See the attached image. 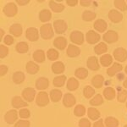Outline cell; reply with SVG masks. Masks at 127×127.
<instances>
[{
	"label": "cell",
	"instance_id": "7c38bea8",
	"mask_svg": "<svg viewBox=\"0 0 127 127\" xmlns=\"http://www.w3.org/2000/svg\"><path fill=\"white\" fill-rule=\"evenodd\" d=\"M108 19L113 23H120L123 20V15L116 9H111L108 12Z\"/></svg>",
	"mask_w": 127,
	"mask_h": 127
},
{
	"label": "cell",
	"instance_id": "7402d4cb",
	"mask_svg": "<svg viewBox=\"0 0 127 127\" xmlns=\"http://www.w3.org/2000/svg\"><path fill=\"white\" fill-rule=\"evenodd\" d=\"M92 85L95 88H97V89H100L103 86L104 83V78L102 75H96L92 78Z\"/></svg>",
	"mask_w": 127,
	"mask_h": 127
},
{
	"label": "cell",
	"instance_id": "9c48e42d",
	"mask_svg": "<svg viewBox=\"0 0 127 127\" xmlns=\"http://www.w3.org/2000/svg\"><path fill=\"white\" fill-rule=\"evenodd\" d=\"M86 40L89 44H95L100 41V34L93 30H90L86 34Z\"/></svg>",
	"mask_w": 127,
	"mask_h": 127
},
{
	"label": "cell",
	"instance_id": "ee69618b",
	"mask_svg": "<svg viewBox=\"0 0 127 127\" xmlns=\"http://www.w3.org/2000/svg\"><path fill=\"white\" fill-rule=\"evenodd\" d=\"M114 3L116 9H118L120 11H126L127 10V3L124 0H115Z\"/></svg>",
	"mask_w": 127,
	"mask_h": 127
},
{
	"label": "cell",
	"instance_id": "74e56055",
	"mask_svg": "<svg viewBox=\"0 0 127 127\" xmlns=\"http://www.w3.org/2000/svg\"><path fill=\"white\" fill-rule=\"evenodd\" d=\"M104 124H105L106 127H118L119 120L114 117L108 116L104 120Z\"/></svg>",
	"mask_w": 127,
	"mask_h": 127
},
{
	"label": "cell",
	"instance_id": "6da1fadb",
	"mask_svg": "<svg viewBox=\"0 0 127 127\" xmlns=\"http://www.w3.org/2000/svg\"><path fill=\"white\" fill-rule=\"evenodd\" d=\"M40 34H41V36H42L44 40L51 39L54 35L52 25L49 23L42 25L40 27Z\"/></svg>",
	"mask_w": 127,
	"mask_h": 127
},
{
	"label": "cell",
	"instance_id": "e0dca14e",
	"mask_svg": "<svg viewBox=\"0 0 127 127\" xmlns=\"http://www.w3.org/2000/svg\"><path fill=\"white\" fill-rule=\"evenodd\" d=\"M122 69H123L122 65L120 64V63L115 62V63H114V64H113L112 66H110L109 68L107 69V74H108V76L113 77V76H114L117 73L120 72Z\"/></svg>",
	"mask_w": 127,
	"mask_h": 127
},
{
	"label": "cell",
	"instance_id": "f6af8a7d",
	"mask_svg": "<svg viewBox=\"0 0 127 127\" xmlns=\"http://www.w3.org/2000/svg\"><path fill=\"white\" fill-rule=\"evenodd\" d=\"M119 103H125L127 100V90H121L117 95Z\"/></svg>",
	"mask_w": 127,
	"mask_h": 127
},
{
	"label": "cell",
	"instance_id": "ba28073f",
	"mask_svg": "<svg viewBox=\"0 0 127 127\" xmlns=\"http://www.w3.org/2000/svg\"><path fill=\"white\" fill-rule=\"evenodd\" d=\"M54 27L57 34H63L66 32L68 26L64 20H57L54 22Z\"/></svg>",
	"mask_w": 127,
	"mask_h": 127
},
{
	"label": "cell",
	"instance_id": "60d3db41",
	"mask_svg": "<svg viewBox=\"0 0 127 127\" xmlns=\"http://www.w3.org/2000/svg\"><path fill=\"white\" fill-rule=\"evenodd\" d=\"M47 57H48V59H49V60L55 61L59 59V53L56 50V49L50 48V49H48V52H47Z\"/></svg>",
	"mask_w": 127,
	"mask_h": 127
},
{
	"label": "cell",
	"instance_id": "3957f363",
	"mask_svg": "<svg viewBox=\"0 0 127 127\" xmlns=\"http://www.w3.org/2000/svg\"><path fill=\"white\" fill-rule=\"evenodd\" d=\"M3 12L7 17H13V16L16 15V14H17V12H18L17 5H16L15 3H13V2L8 3L7 4L3 7Z\"/></svg>",
	"mask_w": 127,
	"mask_h": 127
},
{
	"label": "cell",
	"instance_id": "b9f144b4",
	"mask_svg": "<svg viewBox=\"0 0 127 127\" xmlns=\"http://www.w3.org/2000/svg\"><path fill=\"white\" fill-rule=\"evenodd\" d=\"M74 114L76 117H82L86 114V108L84 107L82 104H78L75 106V109H74Z\"/></svg>",
	"mask_w": 127,
	"mask_h": 127
},
{
	"label": "cell",
	"instance_id": "52a82bcc",
	"mask_svg": "<svg viewBox=\"0 0 127 127\" xmlns=\"http://www.w3.org/2000/svg\"><path fill=\"white\" fill-rule=\"evenodd\" d=\"M21 95L26 102H32L36 97V90L32 87H26L22 91Z\"/></svg>",
	"mask_w": 127,
	"mask_h": 127
},
{
	"label": "cell",
	"instance_id": "4316f807",
	"mask_svg": "<svg viewBox=\"0 0 127 127\" xmlns=\"http://www.w3.org/2000/svg\"><path fill=\"white\" fill-rule=\"evenodd\" d=\"M62 92L59 89H53L51 90L50 93H49V97H50V100L54 103H57L59 100L62 98Z\"/></svg>",
	"mask_w": 127,
	"mask_h": 127
},
{
	"label": "cell",
	"instance_id": "7dc6e473",
	"mask_svg": "<svg viewBox=\"0 0 127 127\" xmlns=\"http://www.w3.org/2000/svg\"><path fill=\"white\" fill-rule=\"evenodd\" d=\"M9 54V48L4 45H0V58L3 59Z\"/></svg>",
	"mask_w": 127,
	"mask_h": 127
},
{
	"label": "cell",
	"instance_id": "4dcf8cb0",
	"mask_svg": "<svg viewBox=\"0 0 127 127\" xmlns=\"http://www.w3.org/2000/svg\"><path fill=\"white\" fill-rule=\"evenodd\" d=\"M52 18V13L49 9H42L39 13V20L42 22H48Z\"/></svg>",
	"mask_w": 127,
	"mask_h": 127
},
{
	"label": "cell",
	"instance_id": "6f0895ef",
	"mask_svg": "<svg viewBox=\"0 0 127 127\" xmlns=\"http://www.w3.org/2000/svg\"><path fill=\"white\" fill-rule=\"evenodd\" d=\"M0 32H1V35H0V38H1V39H3V35H4V30L1 28V30H0Z\"/></svg>",
	"mask_w": 127,
	"mask_h": 127
},
{
	"label": "cell",
	"instance_id": "f35d334b",
	"mask_svg": "<svg viewBox=\"0 0 127 127\" xmlns=\"http://www.w3.org/2000/svg\"><path fill=\"white\" fill-rule=\"evenodd\" d=\"M96 16V13L94 12H92V11H89V10H86V11L83 12L82 14V20L84 21H87V22H90V21H93V20L95 19Z\"/></svg>",
	"mask_w": 127,
	"mask_h": 127
},
{
	"label": "cell",
	"instance_id": "8d00e7d4",
	"mask_svg": "<svg viewBox=\"0 0 127 127\" xmlns=\"http://www.w3.org/2000/svg\"><path fill=\"white\" fill-rule=\"evenodd\" d=\"M25 79H26V75L21 71H16L13 75V81L15 84H21L24 82Z\"/></svg>",
	"mask_w": 127,
	"mask_h": 127
},
{
	"label": "cell",
	"instance_id": "44dd1931",
	"mask_svg": "<svg viewBox=\"0 0 127 127\" xmlns=\"http://www.w3.org/2000/svg\"><path fill=\"white\" fill-rule=\"evenodd\" d=\"M51 69H52L53 73L56 74V75H60V74L64 73V69H65V66L63 62H61V61H57V62H54L52 64Z\"/></svg>",
	"mask_w": 127,
	"mask_h": 127
},
{
	"label": "cell",
	"instance_id": "8fae6325",
	"mask_svg": "<svg viewBox=\"0 0 127 127\" xmlns=\"http://www.w3.org/2000/svg\"><path fill=\"white\" fill-rule=\"evenodd\" d=\"M26 36L31 42H36L38 40V38H39V32H38V30L36 28L30 27L26 30Z\"/></svg>",
	"mask_w": 127,
	"mask_h": 127
},
{
	"label": "cell",
	"instance_id": "cb8c5ba5",
	"mask_svg": "<svg viewBox=\"0 0 127 127\" xmlns=\"http://www.w3.org/2000/svg\"><path fill=\"white\" fill-rule=\"evenodd\" d=\"M26 69L28 74H30V75H36L39 71L40 68L38 66V64H36L33 61H29V62L26 64Z\"/></svg>",
	"mask_w": 127,
	"mask_h": 127
},
{
	"label": "cell",
	"instance_id": "ab89813d",
	"mask_svg": "<svg viewBox=\"0 0 127 127\" xmlns=\"http://www.w3.org/2000/svg\"><path fill=\"white\" fill-rule=\"evenodd\" d=\"M90 104L93 107H96V106H99L101 104L103 103V97L101 94H97L93 98H92L90 100Z\"/></svg>",
	"mask_w": 127,
	"mask_h": 127
},
{
	"label": "cell",
	"instance_id": "5b68a950",
	"mask_svg": "<svg viewBox=\"0 0 127 127\" xmlns=\"http://www.w3.org/2000/svg\"><path fill=\"white\" fill-rule=\"evenodd\" d=\"M118 38H119L118 33L115 32V31H113V30L108 31V32H105L103 36V41L108 44H112V43L116 42L118 41Z\"/></svg>",
	"mask_w": 127,
	"mask_h": 127
},
{
	"label": "cell",
	"instance_id": "ffe728a7",
	"mask_svg": "<svg viewBox=\"0 0 127 127\" xmlns=\"http://www.w3.org/2000/svg\"><path fill=\"white\" fill-rule=\"evenodd\" d=\"M93 26H94V29L97 31L98 32H105L108 28V24L104 20L99 19L94 22Z\"/></svg>",
	"mask_w": 127,
	"mask_h": 127
},
{
	"label": "cell",
	"instance_id": "7bdbcfd3",
	"mask_svg": "<svg viewBox=\"0 0 127 127\" xmlns=\"http://www.w3.org/2000/svg\"><path fill=\"white\" fill-rule=\"evenodd\" d=\"M95 94V90L93 87H90V86H87L84 87L83 89V95L86 98H91L93 97V95Z\"/></svg>",
	"mask_w": 127,
	"mask_h": 127
},
{
	"label": "cell",
	"instance_id": "681fc988",
	"mask_svg": "<svg viewBox=\"0 0 127 127\" xmlns=\"http://www.w3.org/2000/svg\"><path fill=\"white\" fill-rule=\"evenodd\" d=\"M79 127H92V124L87 118H82L79 121Z\"/></svg>",
	"mask_w": 127,
	"mask_h": 127
},
{
	"label": "cell",
	"instance_id": "9a60e30c",
	"mask_svg": "<svg viewBox=\"0 0 127 127\" xmlns=\"http://www.w3.org/2000/svg\"><path fill=\"white\" fill-rule=\"evenodd\" d=\"M67 44H68V42H67V39L64 36H58L56 37L54 41V46L59 50H64L66 48Z\"/></svg>",
	"mask_w": 127,
	"mask_h": 127
},
{
	"label": "cell",
	"instance_id": "d4e9b609",
	"mask_svg": "<svg viewBox=\"0 0 127 127\" xmlns=\"http://www.w3.org/2000/svg\"><path fill=\"white\" fill-rule=\"evenodd\" d=\"M46 59L45 52L42 49H37L33 53V59L36 63H43Z\"/></svg>",
	"mask_w": 127,
	"mask_h": 127
},
{
	"label": "cell",
	"instance_id": "f546056e",
	"mask_svg": "<svg viewBox=\"0 0 127 127\" xmlns=\"http://www.w3.org/2000/svg\"><path fill=\"white\" fill-rule=\"evenodd\" d=\"M79 85V81L74 77H71L67 81V89L69 91H75L76 89H78Z\"/></svg>",
	"mask_w": 127,
	"mask_h": 127
},
{
	"label": "cell",
	"instance_id": "f907efd6",
	"mask_svg": "<svg viewBox=\"0 0 127 127\" xmlns=\"http://www.w3.org/2000/svg\"><path fill=\"white\" fill-rule=\"evenodd\" d=\"M14 42H15V39L11 35H7L3 38V42L6 45H12L14 43Z\"/></svg>",
	"mask_w": 127,
	"mask_h": 127
},
{
	"label": "cell",
	"instance_id": "4fadbf2b",
	"mask_svg": "<svg viewBox=\"0 0 127 127\" xmlns=\"http://www.w3.org/2000/svg\"><path fill=\"white\" fill-rule=\"evenodd\" d=\"M75 103H76V100H75V97L73 94L71 93L64 94V96L63 97V104L64 107L71 108L75 105Z\"/></svg>",
	"mask_w": 127,
	"mask_h": 127
},
{
	"label": "cell",
	"instance_id": "f5cc1de1",
	"mask_svg": "<svg viewBox=\"0 0 127 127\" xmlns=\"http://www.w3.org/2000/svg\"><path fill=\"white\" fill-rule=\"evenodd\" d=\"M93 127H105L103 124V120L100 119L99 120H97L95 123L93 124Z\"/></svg>",
	"mask_w": 127,
	"mask_h": 127
},
{
	"label": "cell",
	"instance_id": "f1b7e54d",
	"mask_svg": "<svg viewBox=\"0 0 127 127\" xmlns=\"http://www.w3.org/2000/svg\"><path fill=\"white\" fill-rule=\"evenodd\" d=\"M87 115L90 120H97L100 118V116H101V114H100L99 110L97 109V108L91 107L87 109Z\"/></svg>",
	"mask_w": 127,
	"mask_h": 127
},
{
	"label": "cell",
	"instance_id": "8992f818",
	"mask_svg": "<svg viewBox=\"0 0 127 127\" xmlns=\"http://www.w3.org/2000/svg\"><path fill=\"white\" fill-rule=\"evenodd\" d=\"M114 58L118 62H125L127 59V50L124 48H118L114 51Z\"/></svg>",
	"mask_w": 127,
	"mask_h": 127
},
{
	"label": "cell",
	"instance_id": "9f6ffc18",
	"mask_svg": "<svg viewBox=\"0 0 127 127\" xmlns=\"http://www.w3.org/2000/svg\"><path fill=\"white\" fill-rule=\"evenodd\" d=\"M16 3H18L19 5L20 6H24V5H26L29 3V0H16Z\"/></svg>",
	"mask_w": 127,
	"mask_h": 127
},
{
	"label": "cell",
	"instance_id": "bcb514c9",
	"mask_svg": "<svg viewBox=\"0 0 127 127\" xmlns=\"http://www.w3.org/2000/svg\"><path fill=\"white\" fill-rule=\"evenodd\" d=\"M19 115L21 119H28L31 116V112L28 108H21L19 112Z\"/></svg>",
	"mask_w": 127,
	"mask_h": 127
},
{
	"label": "cell",
	"instance_id": "d6986e66",
	"mask_svg": "<svg viewBox=\"0 0 127 127\" xmlns=\"http://www.w3.org/2000/svg\"><path fill=\"white\" fill-rule=\"evenodd\" d=\"M66 53L69 58H75V57L79 56L81 54V49H80L79 47L75 46L73 44H69L68 45Z\"/></svg>",
	"mask_w": 127,
	"mask_h": 127
},
{
	"label": "cell",
	"instance_id": "7a4b0ae2",
	"mask_svg": "<svg viewBox=\"0 0 127 127\" xmlns=\"http://www.w3.org/2000/svg\"><path fill=\"white\" fill-rule=\"evenodd\" d=\"M49 101H50V97H49L48 94L45 92H40L36 95V103L38 107H45L49 103Z\"/></svg>",
	"mask_w": 127,
	"mask_h": 127
},
{
	"label": "cell",
	"instance_id": "83f0119b",
	"mask_svg": "<svg viewBox=\"0 0 127 127\" xmlns=\"http://www.w3.org/2000/svg\"><path fill=\"white\" fill-rule=\"evenodd\" d=\"M108 51V46L105 42H99L98 44L94 47V52L97 55L104 54Z\"/></svg>",
	"mask_w": 127,
	"mask_h": 127
},
{
	"label": "cell",
	"instance_id": "836d02e7",
	"mask_svg": "<svg viewBox=\"0 0 127 127\" xmlns=\"http://www.w3.org/2000/svg\"><path fill=\"white\" fill-rule=\"evenodd\" d=\"M100 63L103 65V67H108L111 65V64L113 63V57L112 55L106 54H103V56L100 58Z\"/></svg>",
	"mask_w": 127,
	"mask_h": 127
},
{
	"label": "cell",
	"instance_id": "11a10c76",
	"mask_svg": "<svg viewBox=\"0 0 127 127\" xmlns=\"http://www.w3.org/2000/svg\"><path fill=\"white\" fill-rule=\"evenodd\" d=\"M80 3L83 7H88V6H90V4H91V1L90 0H81Z\"/></svg>",
	"mask_w": 127,
	"mask_h": 127
},
{
	"label": "cell",
	"instance_id": "484cf974",
	"mask_svg": "<svg viewBox=\"0 0 127 127\" xmlns=\"http://www.w3.org/2000/svg\"><path fill=\"white\" fill-rule=\"evenodd\" d=\"M22 26L20 24H13L11 26L9 27V33L12 34L14 36H16V37H18V36H20L22 34Z\"/></svg>",
	"mask_w": 127,
	"mask_h": 127
},
{
	"label": "cell",
	"instance_id": "603a6c76",
	"mask_svg": "<svg viewBox=\"0 0 127 127\" xmlns=\"http://www.w3.org/2000/svg\"><path fill=\"white\" fill-rule=\"evenodd\" d=\"M49 7H50L51 10L54 13H61L64 10L65 7L62 3H59L56 1H49Z\"/></svg>",
	"mask_w": 127,
	"mask_h": 127
},
{
	"label": "cell",
	"instance_id": "1f68e13d",
	"mask_svg": "<svg viewBox=\"0 0 127 127\" xmlns=\"http://www.w3.org/2000/svg\"><path fill=\"white\" fill-rule=\"evenodd\" d=\"M103 97L106 98L108 101L110 100H113L114 97H115L116 93H115V90L114 89L113 87H106L105 89L103 90Z\"/></svg>",
	"mask_w": 127,
	"mask_h": 127
},
{
	"label": "cell",
	"instance_id": "db71d44e",
	"mask_svg": "<svg viewBox=\"0 0 127 127\" xmlns=\"http://www.w3.org/2000/svg\"><path fill=\"white\" fill-rule=\"evenodd\" d=\"M78 3L79 2L77 1V0H67L66 1V3L69 6H70V7H75V6L77 5Z\"/></svg>",
	"mask_w": 127,
	"mask_h": 127
},
{
	"label": "cell",
	"instance_id": "816d5d0a",
	"mask_svg": "<svg viewBox=\"0 0 127 127\" xmlns=\"http://www.w3.org/2000/svg\"><path fill=\"white\" fill-rule=\"evenodd\" d=\"M8 70H9V69H8L7 65L1 64V66H0V75H1V76L5 75L8 73Z\"/></svg>",
	"mask_w": 127,
	"mask_h": 127
},
{
	"label": "cell",
	"instance_id": "30bf717a",
	"mask_svg": "<svg viewBox=\"0 0 127 127\" xmlns=\"http://www.w3.org/2000/svg\"><path fill=\"white\" fill-rule=\"evenodd\" d=\"M18 120V112L15 109L9 110L4 115V120L7 124L12 125L14 123L17 122Z\"/></svg>",
	"mask_w": 127,
	"mask_h": 127
},
{
	"label": "cell",
	"instance_id": "94428289",
	"mask_svg": "<svg viewBox=\"0 0 127 127\" xmlns=\"http://www.w3.org/2000/svg\"><path fill=\"white\" fill-rule=\"evenodd\" d=\"M126 108H127V103H126Z\"/></svg>",
	"mask_w": 127,
	"mask_h": 127
},
{
	"label": "cell",
	"instance_id": "c3c4849f",
	"mask_svg": "<svg viewBox=\"0 0 127 127\" xmlns=\"http://www.w3.org/2000/svg\"><path fill=\"white\" fill-rule=\"evenodd\" d=\"M31 123L29 120H20L15 124V127H30Z\"/></svg>",
	"mask_w": 127,
	"mask_h": 127
},
{
	"label": "cell",
	"instance_id": "91938a15",
	"mask_svg": "<svg viewBox=\"0 0 127 127\" xmlns=\"http://www.w3.org/2000/svg\"><path fill=\"white\" fill-rule=\"evenodd\" d=\"M125 72H126V74L127 75V65L126 66V68H125Z\"/></svg>",
	"mask_w": 127,
	"mask_h": 127
},
{
	"label": "cell",
	"instance_id": "d590c367",
	"mask_svg": "<svg viewBox=\"0 0 127 127\" xmlns=\"http://www.w3.org/2000/svg\"><path fill=\"white\" fill-rule=\"evenodd\" d=\"M15 50L17 53L19 54H26V53L28 52L29 50V46L26 42H20L16 44L15 46Z\"/></svg>",
	"mask_w": 127,
	"mask_h": 127
},
{
	"label": "cell",
	"instance_id": "680465c9",
	"mask_svg": "<svg viewBox=\"0 0 127 127\" xmlns=\"http://www.w3.org/2000/svg\"><path fill=\"white\" fill-rule=\"evenodd\" d=\"M123 87H124L125 88H126L127 89V78L125 80L124 82H123Z\"/></svg>",
	"mask_w": 127,
	"mask_h": 127
},
{
	"label": "cell",
	"instance_id": "277c9868",
	"mask_svg": "<svg viewBox=\"0 0 127 127\" xmlns=\"http://www.w3.org/2000/svg\"><path fill=\"white\" fill-rule=\"evenodd\" d=\"M69 40L74 44L81 45L83 44L85 38H84V34L79 31H74L69 35Z\"/></svg>",
	"mask_w": 127,
	"mask_h": 127
},
{
	"label": "cell",
	"instance_id": "2e32d148",
	"mask_svg": "<svg viewBox=\"0 0 127 127\" xmlns=\"http://www.w3.org/2000/svg\"><path fill=\"white\" fill-rule=\"evenodd\" d=\"M11 104H12V107H14L15 108H21L28 106V103L26 101H24L22 99V97H19V96H15V97L12 98Z\"/></svg>",
	"mask_w": 127,
	"mask_h": 127
},
{
	"label": "cell",
	"instance_id": "ac0fdd59",
	"mask_svg": "<svg viewBox=\"0 0 127 127\" xmlns=\"http://www.w3.org/2000/svg\"><path fill=\"white\" fill-rule=\"evenodd\" d=\"M35 86L37 90H41V91L46 90L49 86V81L46 77H40L36 81Z\"/></svg>",
	"mask_w": 127,
	"mask_h": 127
},
{
	"label": "cell",
	"instance_id": "5bb4252c",
	"mask_svg": "<svg viewBox=\"0 0 127 127\" xmlns=\"http://www.w3.org/2000/svg\"><path fill=\"white\" fill-rule=\"evenodd\" d=\"M87 65L91 70L97 71L100 69V64L98 62V59L95 56L89 57L87 61Z\"/></svg>",
	"mask_w": 127,
	"mask_h": 127
},
{
	"label": "cell",
	"instance_id": "d6a6232c",
	"mask_svg": "<svg viewBox=\"0 0 127 127\" xmlns=\"http://www.w3.org/2000/svg\"><path fill=\"white\" fill-rule=\"evenodd\" d=\"M66 82V76L64 75H59L58 76L54 77L53 84L56 87H62Z\"/></svg>",
	"mask_w": 127,
	"mask_h": 127
},
{
	"label": "cell",
	"instance_id": "e575fe53",
	"mask_svg": "<svg viewBox=\"0 0 127 127\" xmlns=\"http://www.w3.org/2000/svg\"><path fill=\"white\" fill-rule=\"evenodd\" d=\"M75 75L76 78H78L80 80H84L88 76V70L86 68L81 67L75 69Z\"/></svg>",
	"mask_w": 127,
	"mask_h": 127
}]
</instances>
